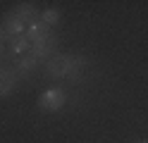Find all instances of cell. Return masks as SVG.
Returning a JSON list of instances; mask_svg holds the SVG:
<instances>
[{
	"mask_svg": "<svg viewBox=\"0 0 148 143\" xmlns=\"http://www.w3.org/2000/svg\"><path fill=\"white\" fill-rule=\"evenodd\" d=\"M86 57H74V55H53L48 62H45V69H48L50 76H58V79H72V81H79L84 76L86 69Z\"/></svg>",
	"mask_w": 148,
	"mask_h": 143,
	"instance_id": "obj_1",
	"label": "cell"
},
{
	"mask_svg": "<svg viewBox=\"0 0 148 143\" xmlns=\"http://www.w3.org/2000/svg\"><path fill=\"white\" fill-rule=\"evenodd\" d=\"M64 100H67V95H64L62 88H50L38 98V107L43 112H55V110H60L64 105Z\"/></svg>",
	"mask_w": 148,
	"mask_h": 143,
	"instance_id": "obj_2",
	"label": "cell"
},
{
	"mask_svg": "<svg viewBox=\"0 0 148 143\" xmlns=\"http://www.w3.org/2000/svg\"><path fill=\"white\" fill-rule=\"evenodd\" d=\"M22 31H24V24L19 22V17H17L14 12L5 14V19H3V29H0V41H12V38L22 36Z\"/></svg>",
	"mask_w": 148,
	"mask_h": 143,
	"instance_id": "obj_3",
	"label": "cell"
},
{
	"mask_svg": "<svg viewBox=\"0 0 148 143\" xmlns=\"http://www.w3.org/2000/svg\"><path fill=\"white\" fill-rule=\"evenodd\" d=\"M26 38L31 41V45L48 41V38H50V26H48V24H43L41 19H38V22H34V24L29 26V31H26Z\"/></svg>",
	"mask_w": 148,
	"mask_h": 143,
	"instance_id": "obj_4",
	"label": "cell"
},
{
	"mask_svg": "<svg viewBox=\"0 0 148 143\" xmlns=\"http://www.w3.org/2000/svg\"><path fill=\"white\" fill-rule=\"evenodd\" d=\"M53 53H55V38L50 36L48 41H43V43H36V45H31V50H29V55L31 57H36V60H50L53 57Z\"/></svg>",
	"mask_w": 148,
	"mask_h": 143,
	"instance_id": "obj_5",
	"label": "cell"
},
{
	"mask_svg": "<svg viewBox=\"0 0 148 143\" xmlns=\"http://www.w3.org/2000/svg\"><path fill=\"white\" fill-rule=\"evenodd\" d=\"M14 86H17V72L3 67V69H0V98H3V95H10L14 91Z\"/></svg>",
	"mask_w": 148,
	"mask_h": 143,
	"instance_id": "obj_6",
	"label": "cell"
},
{
	"mask_svg": "<svg viewBox=\"0 0 148 143\" xmlns=\"http://www.w3.org/2000/svg\"><path fill=\"white\" fill-rule=\"evenodd\" d=\"M14 14L19 17L22 24H29V26L34 22H38V10H36V5H31V3H22L19 10H14Z\"/></svg>",
	"mask_w": 148,
	"mask_h": 143,
	"instance_id": "obj_7",
	"label": "cell"
},
{
	"mask_svg": "<svg viewBox=\"0 0 148 143\" xmlns=\"http://www.w3.org/2000/svg\"><path fill=\"white\" fill-rule=\"evenodd\" d=\"M12 50H14V53H29V50H31V41L26 38V34L12 38Z\"/></svg>",
	"mask_w": 148,
	"mask_h": 143,
	"instance_id": "obj_8",
	"label": "cell"
},
{
	"mask_svg": "<svg viewBox=\"0 0 148 143\" xmlns=\"http://www.w3.org/2000/svg\"><path fill=\"white\" fill-rule=\"evenodd\" d=\"M36 62H38V60H36V57H31V55H26V57H22V60L17 62V72L26 76V74H29V72L34 69V67H36Z\"/></svg>",
	"mask_w": 148,
	"mask_h": 143,
	"instance_id": "obj_9",
	"label": "cell"
},
{
	"mask_svg": "<svg viewBox=\"0 0 148 143\" xmlns=\"http://www.w3.org/2000/svg\"><path fill=\"white\" fill-rule=\"evenodd\" d=\"M58 19H60V12H58V10H45V12L41 14V22L48 24V26H53Z\"/></svg>",
	"mask_w": 148,
	"mask_h": 143,
	"instance_id": "obj_10",
	"label": "cell"
},
{
	"mask_svg": "<svg viewBox=\"0 0 148 143\" xmlns=\"http://www.w3.org/2000/svg\"><path fill=\"white\" fill-rule=\"evenodd\" d=\"M0 53H3V41H0Z\"/></svg>",
	"mask_w": 148,
	"mask_h": 143,
	"instance_id": "obj_11",
	"label": "cell"
},
{
	"mask_svg": "<svg viewBox=\"0 0 148 143\" xmlns=\"http://www.w3.org/2000/svg\"><path fill=\"white\" fill-rule=\"evenodd\" d=\"M141 143H148V141H141Z\"/></svg>",
	"mask_w": 148,
	"mask_h": 143,
	"instance_id": "obj_12",
	"label": "cell"
}]
</instances>
